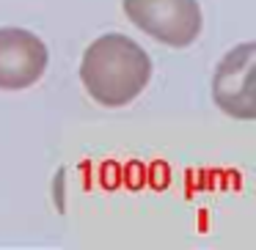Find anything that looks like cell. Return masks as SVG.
Wrapping results in <instances>:
<instances>
[{
	"label": "cell",
	"mask_w": 256,
	"mask_h": 250,
	"mask_svg": "<svg viewBox=\"0 0 256 250\" xmlns=\"http://www.w3.org/2000/svg\"><path fill=\"white\" fill-rule=\"evenodd\" d=\"M152 77V58L130 36L108 33L86 50L80 80L91 99L105 107H124L146 88Z\"/></svg>",
	"instance_id": "6da1fadb"
},
{
	"label": "cell",
	"mask_w": 256,
	"mask_h": 250,
	"mask_svg": "<svg viewBox=\"0 0 256 250\" xmlns=\"http://www.w3.org/2000/svg\"><path fill=\"white\" fill-rule=\"evenodd\" d=\"M135 28L168 47H190L201 33V8L196 0H122Z\"/></svg>",
	"instance_id": "7a4b0ae2"
},
{
	"label": "cell",
	"mask_w": 256,
	"mask_h": 250,
	"mask_svg": "<svg viewBox=\"0 0 256 250\" xmlns=\"http://www.w3.org/2000/svg\"><path fill=\"white\" fill-rule=\"evenodd\" d=\"M47 69V47L22 28H0V88H30Z\"/></svg>",
	"instance_id": "3957f363"
},
{
	"label": "cell",
	"mask_w": 256,
	"mask_h": 250,
	"mask_svg": "<svg viewBox=\"0 0 256 250\" xmlns=\"http://www.w3.org/2000/svg\"><path fill=\"white\" fill-rule=\"evenodd\" d=\"M250 72H254V44H240L220 61L215 72V102L237 118H254L250 96Z\"/></svg>",
	"instance_id": "277c9868"
}]
</instances>
